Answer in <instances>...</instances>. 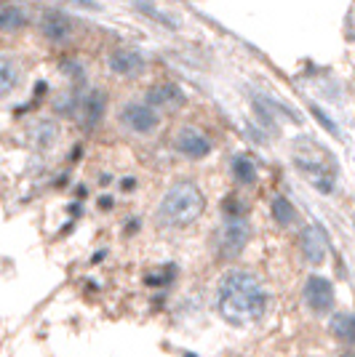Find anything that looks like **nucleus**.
<instances>
[{
	"instance_id": "obj_1",
	"label": "nucleus",
	"mask_w": 355,
	"mask_h": 357,
	"mask_svg": "<svg viewBox=\"0 0 355 357\" xmlns=\"http://www.w3.org/2000/svg\"><path fill=\"white\" fill-rule=\"evenodd\" d=\"M270 291L249 269H230L217 283V312L236 328L256 326L270 312Z\"/></svg>"
},
{
	"instance_id": "obj_2",
	"label": "nucleus",
	"mask_w": 355,
	"mask_h": 357,
	"mask_svg": "<svg viewBox=\"0 0 355 357\" xmlns=\"http://www.w3.org/2000/svg\"><path fill=\"white\" fill-rule=\"evenodd\" d=\"M203 211H206L203 192L195 187L193 181H177L168 192L163 195L155 219L161 227L179 229V227H190L193 222H198Z\"/></svg>"
},
{
	"instance_id": "obj_3",
	"label": "nucleus",
	"mask_w": 355,
	"mask_h": 357,
	"mask_svg": "<svg viewBox=\"0 0 355 357\" xmlns=\"http://www.w3.org/2000/svg\"><path fill=\"white\" fill-rule=\"evenodd\" d=\"M249 238H252L249 222L243 216H227L222 227H219V232H217V253H219V259H224V261L238 259L246 248Z\"/></svg>"
},
{
	"instance_id": "obj_4",
	"label": "nucleus",
	"mask_w": 355,
	"mask_h": 357,
	"mask_svg": "<svg viewBox=\"0 0 355 357\" xmlns=\"http://www.w3.org/2000/svg\"><path fill=\"white\" fill-rule=\"evenodd\" d=\"M302 298H305V307H307L312 314H328L334 310V304H337L334 285H331V280L321 278V275H310V278L305 280Z\"/></svg>"
},
{
	"instance_id": "obj_5",
	"label": "nucleus",
	"mask_w": 355,
	"mask_h": 357,
	"mask_svg": "<svg viewBox=\"0 0 355 357\" xmlns=\"http://www.w3.org/2000/svg\"><path fill=\"white\" fill-rule=\"evenodd\" d=\"M296 165L307 174L312 184H315V190H321V192H334V187H337V176H334V171H331V165L328 160H312L310 155H305V152H296Z\"/></svg>"
},
{
	"instance_id": "obj_6",
	"label": "nucleus",
	"mask_w": 355,
	"mask_h": 357,
	"mask_svg": "<svg viewBox=\"0 0 355 357\" xmlns=\"http://www.w3.org/2000/svg\"><path fill=\"white\" fill-rule=\"evenodd\" d=\"M299 245H302V256H305V261H307V264H312V267L324 264L326 238L318 227H312V224L310 227H305V229H302V238H299Z\"/></svg>"
},
{
	"instance_id": "obj_7",
	"label": "nucleus",
	"mask_w": 355,
	"mask_h": 357,
	"mask_svg": "<svg viewBox=\"0 0 355 357\" xmlns=\"http://www.w3.org/2000/svg\"><path fill=\"white\" fill-rule=\"evenodd\" d=\"M123 123L131 128L133 134H152L155 128H158V115L150 109V107H142V105H129L123 109Z\"/></svg>"
},
{
	"instance_id": "obj_8",
	"label": "nucleus",
	"mask_w": 355,
	"mask_h": 357,
	"mask_svg": "<svg viewBox=\"0 0 355 357\" xmlns=\"http://www.w3.org/2000/svg\"><path fill=\"white\" fill-rule=\"evenodd\" d=\"M177 149L182 155L193 158V160H201V158H206L208 152H211V142L201 131H195V128H182L177 134Z\"/></svg>"
},
{
	"instance_id": "obj_9",
	"label": "nucleus",
	"mask_w": 355,
	"mask_h": 357,
	"mask_svg": "<svg viewBox=\"0 0 355 357\" xmlns=\"http://www.w3.org/2000/svg\"><path fill=\"white\" fill-rule=\"evenodd\" d=\"M110 70L123 77H136V75L145 73V59L131 51V48H120L110 56Z\"/></svg>"
},
{
	"instance_id": "obj_10",
	"label": "nucleus",
	"mask_w": 355,
	"mask_h": 357,
	"mask_svg": "<svg viewBox=\"0 0 355 357\" xmlns=\"http://www.w3.org/2000/svg\"><path fill=\"white\" fill-rule=\"evenodd\" d=\"M150 102L155 107H163V109H177L184 102V93L177 86L166 83V86H155V89L150 91Z\"/></svg>"
},
{
	"instance_id": "obj_11",
	"label": "nucleus",
	"mask_w": 355,
	"mask_h": 357,
	"mask_svg": "<svg viewBox=\"0 0 355 357\" xmlns=\"http://www.w3.org/2000/svg\"><path fill=\"white\" fill-rule=\"evenodd\" d=\"M328 328H331V333L337 336V339H342V342H353L355 339V323H353V314L347 312V310H342V312H334V317H331V323H328Z\"/></svg>"
},
{
	"instance_id": "obj_12",
	"label": "nucleus",
	"mask_w": 355,
	"mask_h": 357,
	"mask_svg": "<svg viewBox=\"0 0 355 357\" xmlns=\"http://www.w3.org/2000/svg\"><path fill=\"white\" fill-rule=\"evenodd\" d=\"M230 168H233V176H236L238 184H254L256 181V165H254L252 158L238 155Z\"/></svg>"
},
{
	"instance_id": "obj_13",
	"label": "nucleus",
	"mask_w": 355,
	"mask_h": 357,
	"mask_svg": "<svg viewBox=\"0 0 355 357\" xmlns=\"http://www.w3.org/2000/svg\"><path fill=\"white\" fill-rule=\"evenodd\" d=\"M24 24H27V16L22 14V8H14V6L0 8V30L3 32L22 30Z\"/></svg>"
},
{
	"instance_id": "obj_14",
	"label": "nucleus",
	"mask_w": 355,
	"mask_h": 357,
	"mask_svg": "<svg viewBox=\"0 0 355 357\" xmlns=\"http://www.w3.org/2000/svg\"><path fill=\"white\" fill-rule=\"evenodd\" d=\"M102 112H104V96L102 91H94L86 96V102H83V115H86V126H94L96 120H102Z\"/></svg>"
},
{
	"instance_id": "obj_15",
	"label": "nucleus",
	"mask_w": 355,
	"mask_h": 357,
	"mask_svg": "<svg viewBox=\"0 0 355 357\" xmlns=\"http://www.w3.org/2000/svg\"><path fill=\"white\" fill-rule=\"evenodd\" d=\"M270 208H273V216H275V222L281 224V227H289V224L296 219L294 206H291L286 197H281V195H278V197H273V206H270Z\"/></svg>"
},
{
	"instance_id": "obj_16",
	"label": "nucleus",
	"mask_w": 355,
	"mask_h": 357,
	"mask_svg": "<svg viewBox=\"0 0 355 357\" xmlns=\"http://www.w3.org/2000/svg\"><path fill=\"white\" fill-rule=\"evenodd\" d=\"M43 30L48 38H64L67 30H70V22H67L61 14H48L43 22Z\"/></svg>"
},
{
	"instance_id": "obj_17",
	"label": "nucleus",
	"mask_w": 355,
	"mask_h": 357,
	"mask_svg": "<svg viewBox=\"0 0 355 357\" xmlns=\"http://www.w3.org/2000/svg\"><path fill=\"white\" fill-rule=\"evenodd\" d=\"M16 83H19V70L8 61H0V96H6Z\"/></svg>"
},
{
	"instance_id": "obj_18",
	"label": "nucleus",
	"mask_w": 355,
	"mask_h": 357,
	"mask_svg": "<svg viewBox=\"0 0 355 357\" xmlns=\"http://www.w3.org/2000/svg\"><path fill=\"white\" fill-rule=\"evenodd\" d=\"M340 357H355V355H353V352H350V349H347V352H342Z\"/></svg>"
}]
</instances>
